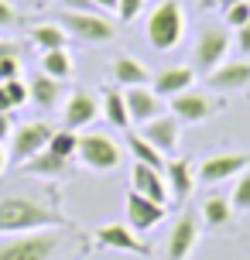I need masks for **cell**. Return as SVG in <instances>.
Returning a JSON list of instances; mask_svg holds the SVG:
<instances>
[{"label":"cell","instance_id":"26","mask_svg":"<svg viewBox=\"0 0 250 260\" xmlns=\"http://www.w3.org/2000/svg\"><path fill=\"white\" fill-rule=\"evenodd\" d=\"M233 219V202L226 199V195H209L206 202H202V222L212 226V230H220L226 222Z\"/></svg>","mask_w":250,"mask_h":260},{"label":"cell","instance_id":"35","mask_svg":"<svg viewBox=\"0 0 250 260\" xmlns=\"http://www.w3.org/2000/svg\"><path fill=\"white\" fill-rule=\"evenodd\" d=\"M62 7H66V11H76V14H92L96 11L92 0H62Z\"/></svg>","mask_w":250,"mask_h":260},{"label":"cell","instance_id":"40","mask_svg":"<svg viewBox=\"0 0 250 260\" xmlns=\"http://www.w3.org/2000/svg\"><path fill=\"white\" fill-rule=\"evenodd\" d=\"M96 11H117V0H92Z\"/></svg>","mask_w":250,"mask_h":260},{"label":"cell","instance_id":"42","mask_svg":"<svg viewBox=\"0 0 250 260\" xmlns=\"http://www.w3.org/2000/svg\"><path fill=\"white\" fill-rule=\"evenodd\" d=\"M7 161H11V157H7V151H4V144H0V175L7 171Z\"/></svg>","mask_w":250,"mask_h":260},{"label":"cell","instance_id":"17","mask_svg":"<svg viewBox=\"0 0 250 260\" xmlns=\"http://www.w3.org/2000/svg\"><path fill=\"white\" fill-rule=\"evenodd\" d=\"M131 192H141L147 195L151 202H161V206H168V182H165V175L158 168H147V165H137L134 161L131 168Z\"/></svg>","mask_w":250,"mask_h":260},{"label":"cell","instance_id":"9","mask_svg":"<svg viewBox=\"0 0 250 260\" xmlns=\"http://www.w3.org/2000/svg\"><path fill=\"white\" fill-rule=\"evenodd\" d=\"M92 240H96L100 250H117V253H134V257H154L151 243H144L141 233L131 230V226H123V222H106V226H100Z\"/></svg>","mask_w":250,"mask_h":260},{"label":"cell","instance_id":"20","mask_svg":"<svg viewBox=\"0 0 250 260\" xmlns=\"http://www.w3.org/2000/svg\"><path fill=\"white\" fill-rule=\"evenodd\" d=\"M192 82H196V69H192V65H175V69H165V72L154 76L151 89L158 92L161 100H171V96H178V92L192 89Z\"/></svg>","mask_w":250,"mask_h":260},{"label":"cell","instance_id":"6","mask_svg":"<svg viewBox=\"0 0 250 260\" xmlns=\"http://www.w3.org/2000/svg\"><path fill=\"white\" fill-rule=\"evenodd\" d=\"M168 110L182 120V123H206V120H212L220 110H226V100L216 96V92L185 89V92H178V96L168 100Z\"/></svg>","mask_w":250,"mask_h":260},{"label":"cell","instance_id":"33","mask_svg":"<svg viewBox=\"0 0 250 260\" xmlns=\"http://www.w3.org/2000/svg\"><path fill=\"white\" fill-rule=\"evenodd\" d=\"M17 76H21V55H7V58H0V82L17 79Z\"/></svg>","mask_w":250,"mask_h":260},{"label":"cell","instance_id":"34","mask_svg":"<svg viewBox=\"0 0 250 260\" xmlns=\"http://www.w3.org/2000/svg\"><path fill=\"white\" fill-rule=\"evenodd\" d=\"M21 21V14L11 7V0H0V27H14Z\"/></svg>","mask_w":250,"mask_h":260},{"label":"cell","instance_id":"21","mask_svg":"<svg viewBox=\"0 0 250 260\" xmlns=\"http://www.w3.org/2000/svg\"><path fill=\"white\" fill-rule=\"evenodd\" d=\"M110 76H113V82L123 86V89H131V86H147V82H151L147 65L137 62L134 55H117V58L110 62Z\"/></svg>","mask_w":250,"mask_h":260},{"label":"cell","instance_id":"15","mask_svg":"<svg viewBox=\"0 0 250 260\" xmlns=\"http://www.w3.org/2000/svg\"><path fill=\"white\" fill-rule=\"evenodd\" d=\"M165 212H168V206L151 202V199L141 195V192H127V226H131V230H137V233H151L154 226H161Z\"/></svg>","mask_w":250,"mask_h":260},{"label":"cell","instance_id":"44","mask_svg":"<svg viewBox=\"0 0 250 260\" xmlns=\"http://www.w3.org/2000/svg\"><path fill=\"white\" fill-rule=\"evenodd\" d=\"M247 4H250V0H247Z\"/></svg>","mask_w":250,"mask_h":260},{"label":"cell","instance_id":"31","mask_svg":"<svg viewBox=\"0 0 250 260\" xmlns=\"http://www.w3.org/2000/svg\"><path fill=\"white\" fill-rule=\"evenodd\" d=\"M4 89H7V96H11L14 106L27 103V96H31V89H27V82H21V76H17V79H7V82H4Z\"/></svg>","mask_w":250,"mask_h":260},{"label":"cell","instance_id":"43","mask_svg":"<svg viewBox=\"0 0 250 260\" xmlns=\"http://www.w3.org/2000/svg\"><path fill=\"white\" fill-rule=\"evenodd\" d=\"M233 4H240V0H220V7H223V11H226V7H233Z\"/></svg>","mask_w":250,"mask_h":260},{"label":"cell","instance_id":"8","mask_svg":"<svg viewBox=\"0 0 250 260\" xmlns=\"http://www.w3.org/2000/svg\"><path fill=\"white\" fill-rule=\"evenodd\" d=\"M55 130L45 123V120H31V123H21V127H14L11 134V161L21 168L27 157H35L38 151H45L48 147V141H52Z\"/></svg>","mask_w":250,"mask_h":260},{"label":"cell","instance_id":"7","mask_svg":"<svg viewBox=\"0 0 250 260\" xmlns=\"http://www.w3.org/2000/svg\"><path fill=\"white\" fill-rule=\"evenodd\" d=\"M58 24L69 31V38H79V41H86V45H106V41L117 38V27L110 24L100 11H92V14L66 11L58 17Z\"/></svg>","mask_w":250,"mask_h":260},{"label":"cell","instance_id":"14","mask_svg":"<svg viewBox=\"0 0 250 260\" xmlns=\"http://www.w3.org/2000/svg\"><path fill=\"white\" fill-rule=\"evenodd\" d=\"M141 137H147L165 157H175V151H178V137H182V120L168 110V113H161V117L147 120L144 127H141Z\"/></svg>","mask_w":250,"mask_h":260},{"label":"cell","instance_id":"23","mask_svg":"<svg viewBox=\"0 0 250 260\" xmlns=\"http://www.w3.org/2000/svg\"><path fill=\"white\" fill-rule=\"evenodd\" d=\"M123 144H127V151L134 154V161H137V165H147V168L165 171V161H168V157L161 154V151L147 141V137H141V134H127V137H123Z\"/></svg>","mask_w":250,"mask_h":260},{"label":"cell","instance_id":"41","mask_svg":"<svg viewBox=\"0 0 250 260\" xmlns=\"http://www.w3.org/2000/svg\"><path fill=\"white\" fill-rule=\"evenodd\" d=\"M199 7H202V11H216V7H220V0H199Z\"/></svg>","mask_w":250,"mask_h":260},{"label":"cell","instance_id":"32","mask_svg":"<svg viewBox=\"0 0 250 260\" xmlns=\"http://www.w3.org/2000/svg\"><path fill=\"white\" fill-rule=\"evenodd\" d=\"M141 11H144V0H117V17L120 21H137Z\"/></svg>","mask_w":250,"mask_h":260},{"label":"cell","instance_id":"27","mask_svg":"<svg viewBox=\"0 0 250 260\" xmlns=\"http://www.w3.org/2000/svg\"><path fill=\"white\" fill-rule=\"evenodd\" d=\"M41 72L45 76H52V79H69L72 76V58H69L66 48H55V52H45L41 55Z\"/></svg>","mask_w":250,"mask_h":260},{"label":"cell","instance_id":"4","mask_svg":"<svg viewBox=\"0 0 250 260\" xmlns=\"http://www.w3.org/2000/svg\"><path fill=\"white\" fill-rule=\"evenodd\" d=\"M230 27H220V24H206L199 31L196 38V52H192V69H196V76H209L212 69H220L226 62V55H230Z\"/></svg>","mask_w":250,"mask_h":260},{"label":"cell","instance_id":"39","mask_svg":"<svg viewBox=\"0 0 250 260\" xmlns=\"http://www.w3.org/2000/svg\"><path fill=\"white\" fill-rule=\"evenodd\" d=\"M14 103H11V96H7V89H4V82H0V113H11Z\"/></svg>","mask_w":250,"mask_h":260},{"label":"cell","instance_id":"30","mask_svg":"<svg viewBox=\"0 0 250 260\" xmlns=\"http://www.w3.org/2000/svg\"><path fill=\"white\" fill-rule=\"evenodd\" d=\"M223 17H226V27H243L250 21V4L240 0V4H233V7H226Z\"/></svg>","mask_w":250,"mask_h":260},{"label":"cell","instance_id":"29","mask_svg":"<svg viewBox=\"0 0 250 260\" xmlns=\"http://www.w3.org/2000/svg\"><path fill=\"white\" fill-rule=\"evenodd\" d=\"M230 202H233V209H240V212H250V168H247V171H240L237 178H233Z\"/></svg>","mask_w":250,"mask_h":260},{"label":"cell","instance_id":"25","mask_svg":"<svg viewBox=\"0 0 250 260\" xmlns=\"http://www.w3.org/2000/svg\"><path fill=\"white\" fill-rule=\"evenodd\" d=\"M27 38L35 41L41 52H55V48H66L69 45V31L62 24H35L27 31Z\"/></svg>","mask_w":250,"mask_h":260},{"label":"cell","instance_id":"36","mask_svg":"<svg viewBox=\"0 0 250 260\" xmlns=\"http://www.w3.org/2000/svg\"><path fill=\"white\" fill-rule=\"evenodd\" d=\"M237 48H240L243 55H250V21H247L243 27H237Z\"/></svg>","mask_w":250,"mask_h":260},{"label":"cell","instance_id":"19","mask_svg":"<svg viewBox=\"0 0 250 260\" xmlns=\"http://www.w3.org/2000/svg\"><path fill=\"white\" fill-rule=\"evenodd\" d=\"M21 175H31V178H45V182H58V178H66L69 175V161L66 157H58L55 151H38L35 157H27L24 165H21Z\"/></svg>","mask_w":250,"mask_h":260},{"label":"cell","instance_id":"24","mask_svg":"<svg viewBox=\"0 0 250 260\" xmlns=\"http://www.w3.org/2000/svg\"><path fill=\"white\" fill-rule=\"evenodd\" d=\"M31 100H35V106H41V110H52L55 103H58V96H62V82L52 76H45V72H38V76L31 79Z\"/></svg>","mask_w":250,"mask_h":260},{"label":"cell","instance_id":"38","mask_svg":"<svg viewBox=\"0 0 250 260\" xmlns=\"http://www.w3.org/2000/svg\"><path fill=\"white\" fill-rule=\"evenodd\" d=\"M7 55H21V45H17V41L0 38V58H7Z\"/></svg>","mask_w":250,"mask_h":260},{"label":"cell","instance_id":"18","mask_svg":"<svg viewBox=\"0 0 250 260\" xmlns=\"http://www.w3.org/2000/svg\"><path fill=\"white\" fill-rule=\"evenodd\" d=\"M165 182H168V192L175 202H185L192 188H196V165L189 157H168L165 161Z\"/></svg>","mask_w":250,"mask_h":260},{"label":"cell","instance_id":"5","mask_svg":"<svg viewBox=\"0 0 250 260\" xmlns=\"http://www.w3.org/2000/svg\"><path fill=\"white\" fill-rule=\"evenodd\" d=\"M79 161L86 165L89 171H117L120 161H123V147H120L110 134H79Z\"/></svg>","mask_w":250,"mask_h":260},{"label":"cell","instance_id":"28","mask_svg":"<svg viewBox=\"0 0 250 260\" xmlns=\"http://www.w3.org/2000/svg\"><path fill=\"white\" fill-rule=\"evenodd\" d=\"M48 151H55V154L58 157H76V151H79V134H76V130H55L52 134V141H48Z\"/></svg>","mask_w":250,"mask_h":260},{"label":"cell","instance_id":"22","mask_svg":"<svg viewBox=\"0 0 250 260\" xmlns=\"http://www.w3.org/2000/svg\"><path fill=\"white\" fill-rule=\"evenodd\" d=\"M100 110H103V117L110 120V127H117V130H127V127H131V113H127L123 89H110V86H106L103 96H100Z\"/></svg>","mask_w":250,"mask_h":260},{"label":"cell","instance_id":"11","mask_svg":"<svg viewBox=\"0 0 250 260\" xmlns=\"http://www.w3.org/2000/svg\"><path fill=\"white\" fill-rule=\"evenodd\" d=\"M199 233H202V222L196 216H178L175 226H171L168 240H165V260H189L196 253V243H199Z\"/></svg>","mask_w":250,"mask_h":260},{"label":"cell","instance_id":"1","mask_svg":"<svg viewBox=\"0 0 250 260\" xmlns=\"http://www.w3.org/2000/svg\"><path fill=\"white\" fill-rule=\"evenodd\" d=\"M55 226H66L62 209L45 206L38 199H24V195H7V199H0V236L55 230Z\"/></svg>","mask_w":250,"mask_h":260},{"label":"cell","instance_id":"2","mask_svg":"<svg viewBox=\"0 0 250 260\" xmlns=\"http://www.w3.org/2000/svg\"><path fill=\"white\" fill-rule=\"evenodd\" d=\"M66 240H69L66 226L17 233L7 243H0V260H55L66 250Z\"/></svg>","mask_w":250,"mask_h":260},{"label":"cell","instance_id":"16","mask_svg":"<svg viewBox=\"0 0 250 260\" xmlns=\"http://www.w3.org/2000/svg\"><path fill=\"white\" fill-rule=\"evenodd\" d=\"M206 79L209 92H237V89H247L250 86V62H223L220 69H212Z\"/></svg>","mask_w":250,"mask_h":260},{"label":"cell","instance_id":"3","mask_svg":"<svg viewBox=\"0 0 250 260\" xmlns=\"http://www.w3.org/2000/svg\"><path fill=\"white\" fill-rule=\"evenodd\" d=\"M185 38V14L178 0H161L147 17V41L154 52H171Z\"/></svg>","mask_w":250,"mask_h":260},{"label":"cell","instance_id":"10","mask_svg":"<svg viewBox=\"0 0 250 260\" xmlns=\"http://www.w3.org/2000/svg\"><path fill=\"white\" fill-rule=\"evenodd\" d=\"M250 168V157L247 154H233V151H226V154H209L199 161L196 168V182L199 185H223L230 178H237L240 171Z\"/></svg>","mask_w":250,"mask_h":260},{"label":"cell","instance_id":"13","mask_svg":"<svg viewBox=\"0 0 250 260\" xmlns=\"http://www.w3.org/2000/svg\"><path fill=\"white\" fill-rule=\"evenodd\" d=\"M123 100H127L131 123H137V127H144L147 120L168 113V103H165V100H161L151 86H131V89H123Z\"/></svg>","mask_w":250,"mask_h":260},{"label":"cell","instance_id":"37","mask_svg":"<svg viewBox=\"0 0 250 260\" xmlns=\"http://www.w3.org/2000/svg\"><path fill=\"white\" fill-rule=\"evenodd\" d=\"M11 134H14L11 113H0V144H4V141H11Z\"/></svg>","mask_w":250,"mask_h":260},{"label":"cell","instance_id":"12","mask_svg":"<svg viewBox=\"0 0 250 260\" xmlns=\"http://www.w3.org/2000/svg\"><path fill=\"white\" fill-rule=\"evenodd\" d=\"M96 117H103V110H100V96L92 89H76L69 92L66 100V110H62V123L66 130H82L89 127Z\"/></svg>","mask_w":250,"mask_h":260}]
</instances>
